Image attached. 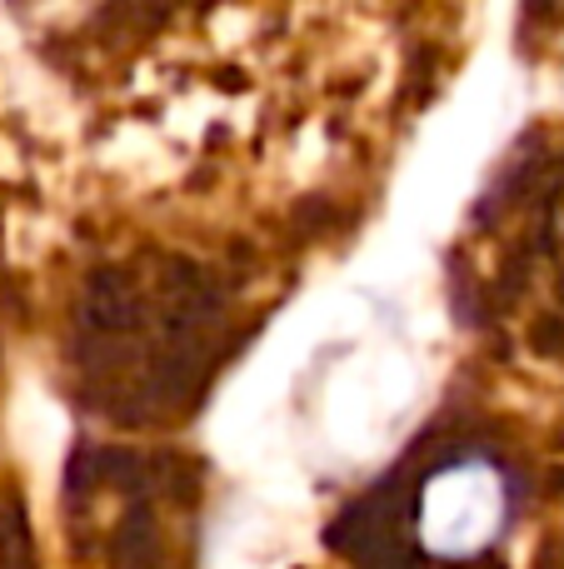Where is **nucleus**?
Segmentation results:
<instances>
[{
  "label": "nucleus",
  "instance_id": "nucleus-1",
  "mask_svg": "<svg viewBox=\"0 0 564 569\" xmlns=\"http://www.w3.org/2000/svg\"><path fill=\"white\" fill-rule=\"evenodd\" d=\"M505 480H500L490 465L480 460H460L450 470H440L430 480L425 500H420V535H425V550L435 555H475L505 525Z\"/></svg>",
  "mask_w": 564,
  "mask_h": 569
}]
</instances>
